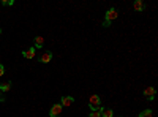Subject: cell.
<instances>
[{
	"label": "cell",
	"mask_w": 158,
	"mask_h": 117,
	"mask_svg": "<svg viewBox=\"0 0 158 117\" xmlns=\"http://www.w3.org/2000/svg\"><path fill=\"white\" fill-rule=\"evenodd\" d=\"M118 16V13H117V10L115 8H111V10H108L106 11V16H104V22H103V27H109L111 25V22L115 19Z\"/></svg>",
	"instance_id": "cell-1"
},
{
	"label": "cell",
	"mask_w": 158,
	"mask_h": 117,
	"mask_svg": "<svg viewBox=\"0 0 158 117\" xmlns=\"http://www.w3.org/2000/svg\"><path fill=\"white\" fill-rule=\"evenodd\" d=\"M89 108H90L92 111L100 109V108H101V98H100L98 95H92L90 100H89Z\"/></svg>",
	"instance_id": "cell-2"
},
{
	"label": "cell",
	"mask_w": 158,
	"mask_h": 117,
	"mask_svg": "<svg viewBox=\"0 0 158 117\" xmlns=\"http://www.w3.org/2000/svg\"><path fill=\"white\" fill-rule=\"evenodd\" d=\"M62 105L60 103H57V105H52V108H51V111H49V115L51 117H60V114H62Z\"/></svg>",
	"instance_id": "cell-3"
},
{
	"label": "cell",
	"mask_w": 158,
	"mask_h": 117,
	"mask_svg": "<svg viewBox=\"0 0 158 117\" xmlns=\"http://www.w3.org/2000/svg\"><path fill=\"white\" fill-rule=\"evenodd\" d=\"M73 101H74V98L70 97V95H67V97H62L60 105H62V108H65V106H71V105H73Z\"/></svg>",
	"instance_id": "cell-4"
},
{
	"label": "cell",
	"mask_w": 158,
	"mask_h": 117,
	"mask_svg": "<svg viewBox=\"0 0 158 117\" xmlns=\"http://www.w3.org/2000/svg\"><path fill=\"white\" fill-rule=\"evenodd\" d=\"M155 94H156L155 87H147V89H144V97H146V98H149V100H153Z\"/></svg>",
	"instance_id": "cell-5"
},
{
	"label": "cell",
	"mask_w": 158,
	"mask_h": 117,
	"mask_svg": "<svg viewBox=\"0 0 158 117\" xmlns=\"http://www.w3.org/2000/svg\"><path fill=\"white\" fill-rule=\"evenodd\" d=\"M52 60V52H49V51H46V52H43L41 56H40V62L41 63H48Z\"/></svg>",
	"instance_id": "cell-6"
},
{
	"label": "cell",
	"mask_w": 158,
	"mask_h": 117,
	"mask_svg": "<svg viewBox=\"0 0 158 117\" xmlns=\"http://www.w3.org/2000/svg\"><path fill=\"white\" fill-rule=\"evenodd\" d=\"M33 43H35V48L41 49V48L44 46V38H43V36H35V38H33Z\"/></svg>",
	"instance_id": "cell-7"
},
{
	"label": "cell",
	"mask_w": 158,
	"mask_h": 117,
	"mask_svg": "<svg viewBox=\"0 0 158 117\" xmlns=\"http://www.w3.org/2000/svg\"><path fill=\"white\" fill-rule=\"evenodd\" d=\"M22 56H24L25 59H33V57H35V48H29L27 51H24Z\"/></svg>",
	"instance_id": "cell-8"
},
{
	"label": "cell",
	"mask_w": 158,
	"mask_h": 117,
	"mask_svg": "<svg viewBox=\"0 0 158 117\" xmlns=\"http://www.w3.org/2000/svg\"><path fill=\"white\" fill-rule=\"evenodd\" d=\"M133 8H135V11H142L144 10V2L142 0H136V2L133 3Z\"/></svg>",
	"instance_id": "cell-9"
},
{
	"label": "cell",
	"mask_w": 158,
	"mask_h": 117,
	"mask_svg": "<svg viewBox=\"0 0 158 117\" xmlns=\"http://www.w3.org/2000/svg\"><path fill=\"white\" fill-rule=\"evenodd\" d=\"M101 117H114L112 109H104V108H101Z\"/></svg>",
	"instance_id": "cell-10"
},
{
	"label": "cell",
	"mask_w": 158,
	"mask_h": 117,
	"mask_svg": "<svg viewBox=\"0 0 158 117\" xmlns=\"http://www.w3.org/2000/svg\"><path fill=\"white\" fill-rule=\"evenodd\" d=\"M11 89V82H3V84H0V92H8V90Z\"/></svg>",
	"instance_id": "cell-11"
},
{
	"label": "cell",
	"mask_w": 158,
	"mask_h": 117,
	"mask_svg": "<svg viewBox=\"0 0 158 117\" xmlns=\"http://www.w3.org/2000/svg\"><path fill=\"white\" fill-rule=\"evenodd\" d=\"M139 117H153V112H152L150 109H144V111L139 114Z\"/></svg>",
	"instance_id": "cell-12"
},
{
	"label": "cell",
	"mask_w": 158,
	"mask_h": 117,
	"mask_svg": "<svg viewBox=\"0 0 158 117\" xmlns=\"http://www.w3.org/2000/svg\"><path fill=\"white\" fill-rule=\"evenodd\" d=\"M89 117H101V108L97 109V111H92V114H90Z\"/></svg>",
	"instance_id": "cell-13"
},
{
	"label": "cell",
	"mask_w": 158,
	"mask_h": 117,
	"mask_svg": "<svg viewBox=\"0 0 158 117\" xmlns=\"http://www.w3.org/2000/svg\"><path fill=\"white\" fill-rule=\"evenodd\" d=\"M2 3H3V5H5V6H8V5H10V6H11V5H13V3H15V2H13V0H3V2H2Z\"/></svg>",
	"instance_id": "cell-14"
},
{
	"label": "cell",
	"mask_w": 158,
	"mask_h": 117,
	"mask_svg": "<svg viewBox=\"0 0 158 117\" xmlns=\"http://www.w3.org/2000/svg\"><path fill=\"white\" fill-rule=\"evenodd\" d=\"M5 74V67L3 65H0V76H3Z\"/></svg>",
	"instance_id": "cell-15"
},
{
	"label": "cell",
	"mask_w": 158,
	"mask_h": 117,
	"mask_svg": "<svg viewBox=\"0 0 158 117\" xmlns=\"http://www.w3.org/2000/svg\"><path fill=\"white\" fill-rule=\"evenodd\" d=\"M0 101H2V103L5 101V97H3V94H2V92H0Z\"/></svg>",
	"instance_id": "cell-16"
},
{
	"label": "cell",
	"mask_w": 158,
	"mask_h": 117,
	"mask_svg": "<svg viewBox=\"0 0 158 117\" xmlns=\"http://www.w3.org/2000/svg\"><path fill=\"white\" fill-rule=\"evenodd\" d=\"M0 35H2V29H0Z\"/></svg>",
	"instance_id": "cell-17"
}]
</instances>
